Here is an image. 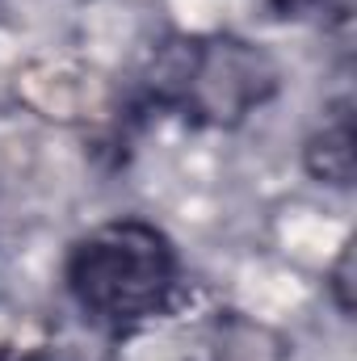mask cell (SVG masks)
Wrapping results in <instances>:
<instances>
[{
    "instance_id": "obj_1",
    "label": "cell",
    "mask_w": 357,
    "mask_h": 361,
    "mask_svg": "<svg viewBox=\"0 0 357 361\" xmlns=\"http://www.w3.org/2000/svg\"><path fill=\"white\" fill-rule=\"evenodd\" d=\"M68 290L89 319L135 328L169 307L177 290V252L169 235L143 219L101 223L68 257Z\"/></svg>"
},
{
    "instance_id": "obj_2",
    "label": "cell",
    "mask_w": 357,
    "mask_h": 361,
    "mask_svg": "<svg viewBox=\"0 0 357 361\" xmlns=\"http://www.w3.org/2000/svg\"><path fill=\"white\" fill-rule=\"evenodd\" d=\"M152 85L198 122L236 126L277 92V63L244 38H189L160 55Z\"/></svg>"
},
{
    "instance_id": "obj_3",
    "label": "cell",
    "mask_w": 357,
    "mask_h": 361,
    "mask_svg": "<svg viewBox=\"0 0 357 361\" xmlns=\"http://www.w3.org/2000/svg\"><path fill=\"white\" fill-rule=\"evenodd\" d=\"M307 173L328 185H353V122L349 114H341L337 122H328L320 135L307 139Z\"/></svg>"
},
{
    "instance_id": "obj_4",
    "label": "cell",
    "mask_w": 357,
    "mask_h": 361,
    "mask_svg": "<svg viewBox=\"0 0 357 361\" xmlns=\"http://www.w3.org/2000/svg\"><path fill=\"white\" fill-rule=\"evenodd\" d=\"M282 357H286V349L265 324L244 319V315H227L219 324L214 361H282Z\"/></svg>"
},
{
    "instance_id": "obj_5",
    "label": "cell",
    "mask_w": 357,
    "mask_h": 361,
    "mask_svg": "<svg viewBox=\"0 0 357 361\" xmlns=\"http://www.w3.org/2000/svg\"><path fill=\"white\" fill-rule=\"evenodd\" d=\"M282 17H307V13H324L332 21H345L353 13V0H269Z\"/></svg>"
},
{
    "instance_id": "obj_6",
    "label": "cell",
    "mask_w": 357,
    "mask_h": 361,
    "mask_svg": "<svg viewBox=\"0 0 357 361\" xmlns=\"http://www.w3.org/2000/svg\"><path fill=\"white\" fill-rule=\"evenodd\" d=\"M349 273H353V248H345L341 261H337V269H332V294H337V307L345 315L353 311V281H349Z\"/></svg>"
},
{
    "instance_id": "obj_7",
    "label": "cell",
    "mask_w": 357,
    "mask_h": 361,
    "mask_svg": "<svg viewBox=\"0 0 357 361\" xmlns=\"http://www.w3.org/2000/svg\"><path fill=\"white\" fill-rule=\"evenodd\" d=\"M0 361H30V357H21L13 345H0Z\"/></svg>"
}]
</instances>
